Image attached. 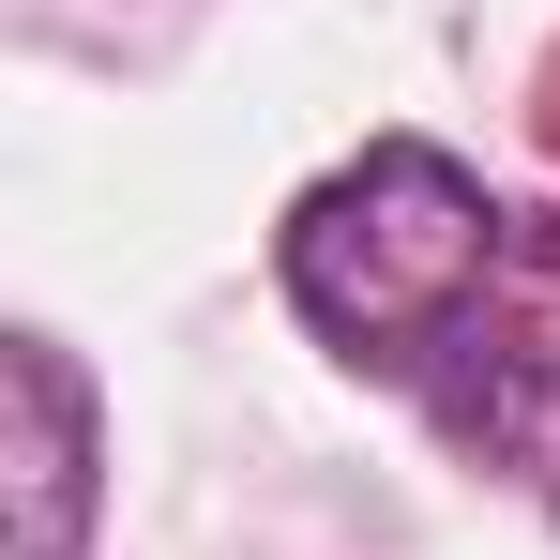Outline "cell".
I'll return each instance as SVG.
<instances>
[{
  "label": "cell",
  "instance_id": "7a4b0ae2",
  "mask_svg": "<svg viewBox=\"0 0 560 560\" xmlns=\"http://www.w3.org/2000/svg\"><path fill=\"white\" fill-rule=\"evenodd\" d=\"M15 440H0V560H77L92 546V378L61 364V334L0 349Z\"/></svg>",
  "mask_w": 560,
  "mask_h": 560
},
{
  "label": "cell",
  "instance_id": "6da1fadb",
  "mask_svg": "<svg viewBox=\"0 0 560 560\" xmlns=\"http://www.w3.org/2000/svg\"><path fill=\"white\" fill-rule=\"evenodd\" d=\"M500 228H515V212L469 183L455 152L378 137L364 167H334V183L288 212V303H303L334 349H364V364H424L469 303H485Z\"/></svg>",
  "mask_w": 560,
  "mask_h": 560
}]
</instances>
